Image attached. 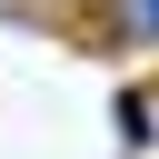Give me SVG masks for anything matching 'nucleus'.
I'll return each mask as SVG.
<instances>
[{"label": "nucleus", "instance_id": "f257e3e1", "mask_svg": "<svg viewBox=\"0 0 159 159\" xmlns=\"http://www.w3.org/2000/svg\"><path fill=\"white\" fill-rule=\"evenodd\" d=\"M119 20L129 30H159V0H119Z\"/></svg>", "mask_w": 159, "mask_h": 159}]
</instances>
